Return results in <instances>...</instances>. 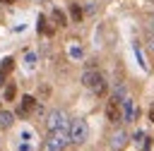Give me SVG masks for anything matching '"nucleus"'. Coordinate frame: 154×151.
<instances>
[{
  "label": "nucleus",
  "mask_w": 154,
  "mask_h": 151,
  "mask_svg": "<svg viewBox=\"0 0 154 151\" xmlns=\"http://www.w3.org/2000/svg\"><path fill=\"white\" fill-rule=\"evenodd\" d=\"M67 141H70L67 129H51L48 137H46L43 149H46V151H63V149L67 146Z\"/></svg>",
  "instance_id": "f257e3e1"
},
{
  "label": "nucleus",
  "mask_w": 154,
  "mask_h": 151,
  "mask_svg": "<svg viewBox=\"0 0 154 151\" xmlns=\"http://www.w3.org/2000/svg\"><path fill=\"white\" fill-rule=\"evenodd\" d=\"M82 84H84L87 89H91L94 93H106V79H103V74L96 72V70H87V72L82 74Z\"/></svg>",
  "instance_id": "f03ea898"
},
{
  "label": "nucleus",
  "mask_w": 154,
  "mask_h": 151,
  "mask_svg": "<svg viewBox=\"0 0 154 151\" xmlns=\"http://www.w3.org/2000/svg\"><path fill=\"white\" fill-rule=\"evenodd\" d=\"M67 134H70V141H72V144H84L87 137H89V127H87L84 120H72Z\"/></svg>",
  "instance_id": "7ed1b4c3"
},
{
  "label": "nucleus",
  "mask_w": 154,
  "mask_h": 151,
  "mask_svg": "<svg viewBox=\"0 0 154 151\" xmlns=\"http://www.w3.org/2000/svg\"><path fill=\"white\" fill-rule=\"evenodd\" d=\"M48 129H70V120L65 115V110H51L46 117Z\"/></svg>",
  "instance_id": "20e7f679"
},
{
  "label": "nucleus",
  "mask_w": 154,
  "mask_h": 151,
  "mask_svg": "<svg viewBox=\"0 0 154 151\" xmlns=\"http://www.w3.org/2000/svg\"><path fill=\"white\" fill-rule=\"evenodd\" d=\"M106 117H108V122H120L123 120V108H120V101L118 98H111L108 103H106Z\"/></svg>",
  "instance_id": "39448f33"
},
{
  "label": "nucleus",
  "mask_w": 154,
  "mask_h": 151,
  "mask_svg": "<svg viewBox=\"0 0 154 151\" xmlns=\"http://www.w3.org/2000/svg\"><path fill=\"white\" fill-rule=\"evenodd\" d=\"M125 144H128V132L125 129H116L113 137H111V149L113 151H120Z\"/></svg>",
  "instance_id": "423d86ee"
},
{
  "label": "nucleus",
  "mask_w": 154,
  "mask_h": 151,
  "mask_svg": "<svg viewBox=\"0 0 154 151\" xmlns=\"http://www.w3.org/2000/svg\"><path fill=\"white\" fill-rule=\"evenodd\" d=\"M29 110H36V98H34V96H24V98H22L19 115H22V117H26V115H29Z\"/></svg>",
  "instance_id": "0eeeda50"
},
{
  "label": "nucleus",
  "mask_w": 154,
  "mask_h": 151,
  "mask_svg": "<svg viewBox=\"0 0 154 151\" xmlns=\"http://www.w3.org/2000/svg\"><path fill=\"white\" fill-rule=\"evenodd\" d=\"M12 67H14V60H12V58H5V60L0 62V84H5L7 74L12 72Z\"/></svg>",
  "instance_id": "6e6552de"
},
{
  "label": "nucleus",
  "mask_w": 154,
  "mask_h": 151,
  "mask_svg": "<svg viewBox=\"0 0 154 151\" xmlns=\"http://www.w3.org/2000/svg\"><path fill=\"white\" fill-rule=\"evenodd\" d=\"M132 117H135L132 101H130V98H123V120H125V122H132Z\"/></svg>",
  "instance_id": "1a4fd4ad"
},
{
  "label": "nucleus",
  "mask_w": 154,
  "mask_h": 151,
  "mask_svg": "<svg viewBox=\"0 0 154 151\" xmlns=\"http://www.w3.org/2000/svg\"><path fill=\"white\" fill-rule=\"evenodd\" d=\"M51 17H53V22H55L58 26H65V24H67V17H65L60 10H53V12H51Z\"/></svg>",
  "instance_id": "9d476101"
},
{
  "label": "nucleus",
  "mask_w": 154,
  "mask_h": 151,
  "mask_svg": "<svg viewBox=\"0 0 154 151\" xmlns=\"http://www.w3.org/2000/svg\"><path fill=\"white\" fill-rule=\"evenodd\" d=\"M12 120H14V117H12L10 110H0V127H10Z\"/></svg>",
  "instance_id": "9b49d317"
},
{
  "label": "nucleus",
  "mask_w": 154,
  "mask_h": 151,
  "mask_svg": "<svg viewBox=\"0 0 154 151\" xmlns=\"http://www.w3.org/2000/svg\"><path fill=\"white\" fill-rule=\"evenodd\" d=\"M70 14H72V19H75V22H82V17H84V12H82V7H79V5H70Z\"/></svg>",
  "instance_id": "f8f14e48"
},
{
  "label": "nucleus",
  "mask_w": 154,
  "mask_h": 151,
  "mask_svg": "<svg viewBox=\"0 0 154 151\" xmlns=\"http://www.w3.org/2000/svg\"><path fill=\"white\" fill-rule=\"evenodd\" d=\"M14 96H17V86L14 84L5 86V101H14Z\"/></svg>",
  "instance_id": "ddd939ff"
},
{
  "label": "nucleus",
  "mask_w": 154,
  "mask_h": 151,
  "mask_svg": "<svg viewBox=\"0 0 154 151\" xmlns=\"http://www.w3.org/2000/svg\"><path fill=\"white\" fill-rule=\"evenodd\" d=\"M38 31L41 34H53V29L46 26V17H38Z\"/></svg>",
  "instance_id": "4468645a"
},
{
  "label": "nucleus",
  "mask_w": 154,
  "mask_h": 151,
  "mask_svg": "<svg viewBox=\"0 0 154 151\" xmlns=\"http://www.w3.org/2000/svg\"><path fill=\"white\" fill-rule=\"evenodd\" d=\"M24 65L31 70V67L36 65V55H34V53H26V55H24Z\"/></svg>",
  "instance_id": "2eb2a0df"
},
{
  "label": "nucleus",
  "mask_w": 154,
  "mask_h": 151,
  "mask_svg": "<svg viewBox=\"0 0 154 151\" xmlns=\"http://www.w3.org/2000/svg\"><path fill=\"white\" fill-rule=\"evenodd\" d=\"M113 98H118V101H123V98H125V86H123V84H118V86H116Z\"/></svg>",
  "instance_id": "dca6fc26"
},
{
  "label": "nucleus",
  "mask_w": 154,
  "mask_h": 151,
  "mask_svg": "<svg viewBox=\"0 0 154 151\" xmlns=\"http://www.w3.org/2000/svg\"><path fill=\"white\" fill-rule=\"evenodd\" d=\"M149 120H152V122H154V103H152V105H149Z\"/></svg>",
  "instance_id": "f3484780"
},
{
  "label": "nucleus",
  "mask_w": 154,
  "mask_h": 151,
  "mask_svg": "<svg viewBox=\"0 0 154 151\" xmlns=\"http://www.w3.org/2000/svg\"><path fill=\"white\" fill-rule=\"evenodd\" d=\"M0 2H7V5H10V2H14V0H0Z\"/></svg>",
  "instance_id": "a211bd4d"
}]
</instances>
